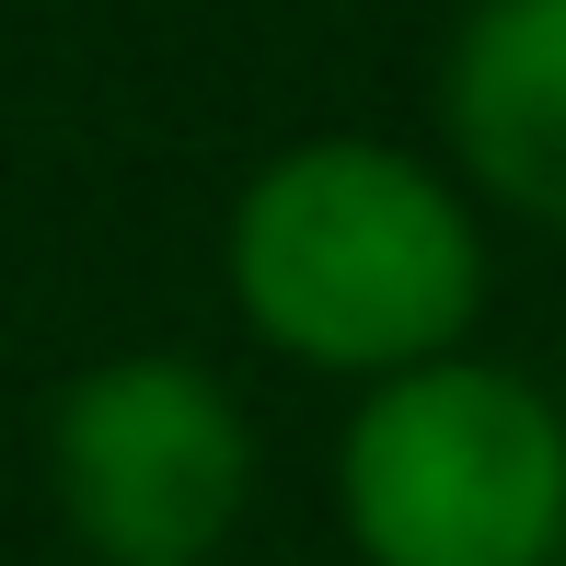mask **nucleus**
I'll return each mask as SVG.
<instances>
[{"label":"nucleus","instance_id":"7ed1b4c3","mask_svg":"<svg viewBox=\"0 0 566 566\" xmlns=\"http://www.w3.org/2000/svg\"><path fill=\"white\" fill-rule=\"evenodd\" d=\"M46 497L82 566H209L254 509V417L186 347H116L46 405Z\"/></svg>","mask_w":566,"mask_h":566},{"label":"nucleus","instance_id":"39448f33","mask_svg":"<svg viewBox=\"0 0 566 566\" xmlns=\"http://www.w3.org/2000/svg\"><path fill=\"white\" fill-rule=\"evenodd\" d=\"M209 566H220V555H209Z\"/></svg>","mask_w":566,"mask_h":566},{"label":"nucleus","instance_id":"f257e3e1","mask_svg":"<svg viewBox=\"0 0 566 566\" xmlns=\"http://www.w3.org/2000/svg\"><path fill=\"white\" fill-rule=\"evenodd\" d=\"M231 313L266 358L347 394L474 347L485 313V209L428 150L394 139H290L243 174L220 220Z\"/></svg>","mask_w":566,"mask_h":566},{"label":"nucleus","instance_id":"20e7f679","mask_svg":"<svg viewBox=\"0 0 566 566\" xmlns=\"http://www.w3.org/2000/svg\"><path fill=\"white\" fill-rule=\"evenodd\" d=\"M440 174L474 209L566 231V0H462L440 46Z\"/></svg>","mask_w":566,"mask_h":566},{"label":"nucleus","instance_id":"f03ea898","mask_svg":"<svg viewBox=\"0 0 566 566\" xmlns=\"http://www.w3.org/2000/svg\"><path fill=\"white\" fill-rule=\"evenodd\" d=\"M336 532L358 566H566V405L485 347L370 381L336 428Z\"/></svg>","mask_w":566,"mask_h":566}]
</instances>
